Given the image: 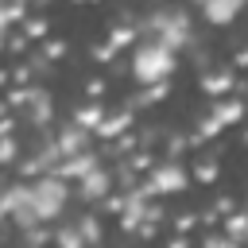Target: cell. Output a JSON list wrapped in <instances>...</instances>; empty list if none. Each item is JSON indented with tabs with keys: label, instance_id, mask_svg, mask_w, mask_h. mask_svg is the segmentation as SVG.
<instances>
[{
	"label": "cell",
	"instance_id": "obj_1",
	"mask_svg": "<svg viewBox=\"0 0 248 248\" xmlns=\"http://www.w3.org/2000/svg\"><path fill=\"white\" fill-rule=\"evenodd\" d=\"M62 205H66V186L54 174H46V178H39L31 186H8L4 198H0V209L12 213V217H19L23 225L50 221V217L62 213Z\"/></svg>",
	"mask_w": 248,
	"mask_h": 248
},
{
	"label": "cell",
	"instance_id": "obj_2",
	"mask_svg": "<svg viewBox=\"0 0 248 248\" xmlns=\"http://www.w3.org/2000/svg\"><path fill=\"white\" fill-rule=\"evenodd\" d=\"M170 70H174V50H170V46H163V43H155V39H143V43L136 46V54H132V78H136V81L155 85V81H163Z\"/></svg>",
	"mask_w": 248,
	"mask_h": 248
},
{
	"label": "cell",
	"instance_id": "obj_3",
	"mask_svg": "<svg viewBox=\"0 0 248 248\" xmlns=\"http://www.w3.org/2000/svg\"><path fill=\"white\" fill-rule=\"evenodd\" d=\"M147 35L155 39V43H163V46H182L186 39H190V19L182 16V12H174V8H163V12H151L147 16Z\"/></svg>",
	"mask_w": 248,
	"mask_h": 248
},
{
	"label": "cell",
	"instance_id": "obj_4",
	"mask_svg": "<svg viewBox=\"0 0 248 248\" xmlns=\"http://www.w3.org/2000/svg\"><path fill=\"white\" fill-rule=\"evenodd\" d=\"M202 12H205V19H209V23H229V19L240 12V4H236V0H209Z\"/></svg>",
	"mask_w": 248,
	"mask_h": 248
},
{
	"label": "cell",
	"instance_id": "obj_5",
	"mask_svg": "<svg viewBox=\"0 0 248 248\" xmlns=\"http://www.w3.org/2000/svg\"><path fill=\"white\" fill-rule=\"evenodd\" d=\"M151 186H155V190H178V186H182V170H178L174 163H167V167H159V170L151 174Z\"/></svg>",
	"mask_w": 248,
	"mask_h": 248
},
{
	"label": "cell",
	"instance_id": "obj_6",
	"mask_svg": "<svg viewBox=\"0 0 248 248\" xmlns=\"http://www.w3.org/2000/svg\"><path fill=\"white\" fill-rule=\"evenodd\" d=\"M27 112H31V120H46L50 116V101H46L43 89H31L27 93Z\"/></svg>",
	"mask_w": 248,
	"mask_h": 248
},
{
	"label": "cell",
	"instance_id": "obj_7",
	"mask_svg": "<svg viewBox=\"0 0 248 248\" xmlns=\"http://www.w3.org/2000/svg\"><path fill=\"white\" fill-rule=\"evenodd\" d=\"M105 190H108L105 170H89V174H85V198H101Z\"/></svg>",
	"mask_w": 248,
	"mask_h": 248
},
{
	"label": "cell",
	"instance_id": "obj_8",
	"mask_svg": "<svg viewBox=\"0 0 248 248\" xmlns=\"http://www.w3.org/2000/svg\"><path fill=\"white\" fill-rule=\"evenodd\" d=\"M209 248H236V240H229V236H213Z\"/></svg>",
	"mask_w": 248,
	"mask_h": 248
},
{
	"label": "cell",
	"instance_id": "obj_9",
	"mask_svg": "<svg viewBox=\"0 0 248 248\" xmlns=\"http://www.w3.org/2000/svg\"><path fill=\"white\" fill-rule=\"evenodd\" d=\"M0 46H4V27H0Z\"/></svg>",
	"mask_w": 248,
	"mask_h": 248
}]
</instances>
